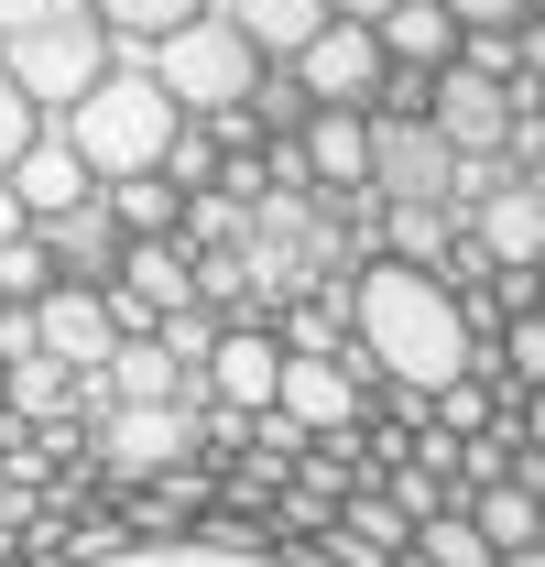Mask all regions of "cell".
I'll use <instances>...</instances> for the list:
<instances>
[{"mask_svg":"<svg viewBox=\"0 0 545 567\" xmlns=\"http://www.w3.org/2000/svg\"><path fill=\"white\" fill-rule=\"evenodd\" d=\"M349 350L371 360V382H404L436 393L470 371V328H459V284L436 262H393V251H360L349 274Z\"/></svg>","mask_w":545,"mask_h":567,"instance_id":"6da1fadb","label":"cell"},{"mask_svg":"<svg viewBox=\"0 0 545 567\" xmlns=\"http://www.w3.org/2000/svg\"><path fill=\"white\" fill-rule=\"evenodd\" d=\"M110 66H121V55H110V33H99L88 0H0V76H11L44 121H66Z\"/></svg>","mask_w":545,"mask_h":567,"instance_id":"7a4b0ae2","label":"cell"},{"mask_svg":"<svg viewBox=\"0 0 545 567\" xmlns=\"http://www.w3.org/2000/svg\"><path fill=\"white\" fill-rule=\"evenodd\" d=\"M175 121H186V110H175V99L142 76V55H121V66L99 76L66 121H55V132H66L76 153H88V175L110 186V175H164V142H175Z\"/></svg>","mask_w":545,"mask_h":567,"instance_id":"3957f363","label":"cell"},{"mask_svg":"<svg viewBox=\"0 0 545 567\" xmlns=\"http://www.w3.org/2000/svg\"><path fill=\"white\" fill-rule=\"evenodd\" d=\"M142 76H153V87H164V99H175L186 121H218V110H240V99H251L263 55H251V44L229 33V11L207 0L197 22H175L164 44H142Z\"/></svg>","mask_w":545,"mask_h":567,"instance_id":"277c9868","label":"cell"},{"mask_svg":"<svg viewBox=\"0 0 545 567\" xmlns=\"http://www.w3.org/2000/svg\"><path fill=\"white\" fill-rule=\"evenodd\" d=\"M99 567H317L306 546H272L251 513H229V502H207L186 535H142V546H121V557Z\"/></svg>","mask_w":545,"mask_h":567,"instance_id":"5b68a950","label":"cell"},{"mask_svg":"<svg viewBox=\"0 0 545 567\" xmlns=\"http://www.w3.org/2000/svg\"><path fill=\"white\" fill-rule=\"evenodd\" d=\"M99 470L110 481H175V470H197V404H110L99 415Z\"/></svg>","mask_w":545,"mask_h":567,"instance_id":"8992f818","label":"cell"},{"mask_svg":"<svg viewBox=\"0 0 545 567\" xmlns=\"http://www.w3.org/2000/svg\"><path fill=\"white\" fill-rule=\"evenodd\" d=\"M284 66H295V87H306L317 110H371L393 55H382V33H371V22H339V11H328V22L306 33V55H284Z\"/></svg>","mask_w":545,"mask_h":567,"instance_id":"52a82bcc","label":"cell"},{"mask_svg":"<svg viewBox=\"0 0 545 567\" xmlns=\"http://www.w3.org/2000/svg\"><path fill=\"white\" fill-rule=\"evenodd\" d=\"M448 175H459V153L436 142V121H371V197L448 208Z\"/></svg>","mask_w":545,"mask_h":567,"instance_id":"ba28073f","label":"cell"},{"mask_svg":"<svg viewBox=\"0 0 545 567\" xmlns=\"http://www.w3.org/2000/svg\"><path fill=\"white\" fill-rule=\"evenodd\" d=\"M459 229L480 240V262H491V274H502V262H535V274H545V186L524 175V164H502V175H491V197H480Z\"/></svg>","mask_w":545,"mask_h":567,"instance_id":"9c48e42d","label":"cell"},{"mask_svg":"<svg viewBox=\"0 0 545 567\" xmlns=\"http://www.w3.org/2000/svg\"><path fill=\"white\" fill-rule=\"evenodd\" d=\"M425 121H436V142H448L459 164H491V153L513 142V99H502L491 76H470V66H436V99H425Z\"/></svg>","mask_w":545,"mask_h":567,"instance_id":"30bf717a","label":"cell"},{"mask_svg":"<svg viewBox=\"0 0 545 567\" xmlns=\"http://www.w3.org/2000/svg\"><path fill=\"white\" fill-rule=\"evenodd\" d=\"M272 382H284V339L272 328H218V350L197 360V404H229V415H263L272 404Z\"/></svg>","mask_w":545,"mask_h":567,"instance_id":"8fae6325","label":"cell"},{"mask_svg":"<svg viewBox=\"0 0 545 567\" xmlns=\"http://www.w3.org/2000/svg\"><path fill=\"white\" fill-rule=\"evenodd\" d=\"M0 175H11V197H22V218H33V229H44V218H66V208H88V197H99V175H88V153H76V142L55 132V121H44V132L22 142V153H11Z\"/></svg>","mask_w":545,"mask_h":567,"instance_id":"7c38bea8","label":"cell"},{"mask_svg":"<svg viewBox=\"0 0 545 567\" xmlns=\"http://www.w3.org/2000/svg\"><path fill=\"white\" fill-rule=\"evenodd\" d=\"M272 404L306 425V436H349V425H360V382H349L339 339H328V350H284V382H272Z\"/></svg>","mask_w":545,"mask_h":567,"instance_id":"4fadbf2b","label":"cell"},{"mask_svg":"<svg viewBox=\"0 0 545 567\" xmlns=\"http://www.w3.org/2000/svg\"><path fill=\"white\" fill-rule=\"evenodd\" d=\"M295 153L317 197H371V110H306Z\"/></svg>","mask_w":545,"mask_h":567,"instance_id":"5bb4252c","label":"cell"},{"mask_svg":"<svg viewBox=\"0 0 545 567\" xmlns=\"http://www.w3.org/2000/svg\"><path fill=\"white\" fill-rule=\"evenodd\" d=\"M33 350H55L66 371H99V360L121 350V328H110V295H99V284H55V295L33 306Z\"/></svg>","mask_w":545,"mask_h":567,"instance_id":"9a60e30c","label":"cell"},{"mask_svg":"<svg viewBox=\"0 0 545 567\" xmlns=\"http://www.w3.org/2000/svg\"><path fill=\"white\" fill-rule=\"evenodd\" d=\"M110 284H132L153 317H175V306H197V251L164 229V240H121V274Z\"/></svg>","mask_w":545,"mask_h":567,"instance_id":"2e32d148","label":"cell"},{"mask_svg":"<svg viewBox=\"0 0 545 567\" xmlns=\"http://www.w3.org/2000/svg\"><path fill=\"white\" fill-rule=\"evenodd\" d=\"M44 251H55V284H110L121 274V229H110L99 197L66 208V218H44Z\"/></svg>","mask_w":545,"mask_h":567,"instance_id":"e0dca14e","label":"cell"},{"mask_svg":"<svg viewBox=\"0 0 545 567\" xmlns=\"http://www.w3.org/2000/svg\"><path fill=\"white\" fill-rule=\"evenodd\" d=\"M229 11V33L263 55V66H284V55H306V33L328 22V0H218Z\"/></svg>","mask_w":545,"mask_h":567,"instance_id":"ac0fdd59","label":"cell"},{"mask_svg":"<svg viewBox=\"0 0 545 567\" xmlns=\"http://www.w3.org/2000/svg\"><path fill=\"white\" fill-rule=\"evenodd\" d=\"M371 33H382V55H393V66H425V76L459 66V22H448V0H393Z\"/></svg>","mask_w":545,"mask_h":567,"instance_id":"d6986e66","label":"cell"},{"mask_svg":"<svg viewBox=\"0 0 545 567\" xmlns=\"http://www.w3.org/2000/svg\"><path fill=\"white\" fill-rule=\"evenodd\" d=\"M66 404H76V371L55 350H22L11 360V393H0V415H22V425H66Z\"/></svg>","mask_w":545,"mask_h":567,"instance_id":"ffe728a7","label":"cell"},{"mask_svg":"<svg viewBox=\"0 0 545 567\" xmlns=\"http://www.w3.org/2000/svg\"><path fill=\"white\" fill-rule=\"evenodd\" d=\"M99 208H110V229H121V240H164L186 197H175L164 175H110V186H99Z\"/></svg>","mask_w":545,"mask_h":567,"instance_id":"44dd1931","label":"cell"},{"mask_svg":"<svg viewBox=\"0 0 545 567\" xmlns=\"http://www.w3.org/2000/svg\"><path fill=\"white\" fill-rule=\"evenodd\" d=\"M470 524L491 535V557H513V546H535L545 492H535V481H491V492H470Z\"/></svg>","mask_w":545,"mask_h":567,"instance_id":"7402d4cb","label":"cell"},{"mask_svg":"<svg viewBox=\"0 0 545 567\" xmlns=\"http://www.w3.org/2000/svg\"><path fill=\"white\" fill-rule=\"evenodd\" d=\"M404 567H502V557H491V535L470 524V502H448V513H425V524H414Z\"/></svg>","mask_w":545,"mask_h":567,"instance_id":"603a6c76","label":"cell"},{"mask_svg":"<svg viewBox=\"0 0 545 567\" xmlns=\"http://www.w3.org/2000/svg\"><path fill=\"white\" fill-rule=\"evenodd\" d=\"M99 11V33H110V55H142V44H164L175 22H197L207 0H88Z\"/></svg>","mask_w":545,"mask_h":567,"instance_id":"cb8c5ba5","label":"cell"},{"mask_svg":"<svg viewBox=\"0 0 545 567\" xmlns=\"http://www.w3.org/2000/svg\"><path fill=\"white\" fill-rule=\"evenodd\" d=\"M502 404H513L502 382H480V371H459V382H436V393H425V425H448V436H480V425L502 415Z\"/></svg>","mask_w":545,"mask_h":567,"instance_id":"d4e9b609","label":"cell"},{"mask_svg":"<svg viewBox=\"0 0 545 567\" xmlns=\"http://www.w3.org/2000/svg\"><path fill=\"white\" fill-rule=\"evenodd\" d=\"M240 110H251V132H263V142H295V132H306V110H317V99L295 87V66H263V76H251V99H240Z\"/></svg>","mask_w":545,"mask_h":567,"instance_id":"484cf974","label":"cell"},{"mask_svg":"<svg viewBox=\"0 0 545 567\" xmlns=\"http://www.w3.org/2000/svg\"><path fill=\"white\" fill-rule=\"evenodd\" d=\"M491 371H502V393H545V306H535V317H502Z\"/></svg>","mask_w":545,"mask_h":567,"instance_id":"4316f807","label":"cell"},{"mask_svg":"<svg viewBox=\"0 0 545 567\" xmlns=\"http://www.w3.org/2000/svg\"><path fill=\"white\" fill-rule=\"evenodd\" d=\"M44 295H55V251H44V229L0 240V306H44Z\"/></svg>","mask_w":545,"mask_h":567,"instance_id":"83f0119b","label":"cell"},{"mask_svg":"<svg viewBox=\"0 0 545 567\" xmlns=\"http://www.w3.org/2000/svg\"><path fill=\"white\" fill-rule=\"evenodd\" d=\"M218 164H229L218 132H207V121H175V142H164V186H175V197H197V186H218Z\"/></svg>","mask_w":545,"mask_h":567,"instance_id":"f1b7e54d","label":"cell"},{"mask_svg":"<svg viewBox=\"0 0 545 567\" xmlns=\"http://www.w3.org/2000/svg\"><path fill=\"white\" fill-rule=\"evenodd\" d=\"M448 22H459V33H524L535 0H448Z\"/></svg>","mask_w":545,"mask_h":567,"instance_id":"f546056e","label":"cell"},{"mask_svg":"<svg viewBox=\"0 0 545 567\" xmlns=\"http://www.w3.org/2000/svg\"><path fill=\"white\" fill-rule=\"evenodd\" d=\"M33 132H44V110H33V99H22V87L0 76V164H11V153H22Z\"/></svg>","mask_w":545,"mask_h":567,"instance_id":"4dcf8cb0","label":"cell"},{"mask_svg":"<svg viewBox=\"0 0 545 567\" xmlns=\"http://www.w3.org/2000/svg\"><path fill=\"white\" fill-rule=\"evenodd\" d=\"M33 218H22V197H11V175H0V240H22Z\"/></svg>","mask_w":545,"mask_h":567,"instance_id":"1f68e13d","label":"cell"},{"mask_svg":"<svg viewBox=\"0 0 545 567\" xmlns=\"http://www.w3.org/2000/svg\"><path fill=\"white\" fill-rule=\"evenodd\" d=\"M328 11H339V22H382L393 0H328Z\"/></svg>","mask_w":545,"mask_h":567,"instance_id":"d6a6232c","label":"cell"},{"mask_svg":"<svg viewBox=\"0 0 545 567\" xmlns=\"http://www.w3.org/2000/svg\"><path fill=\"white\" fill-rule=\"evenodd\" d=\"M502 567H545V546H513V557H502Z\"/></svg>","mask_w":545,"mask_h":567,"instance_id":"836d02e7","label":"cell"},{"mask_svg":"<svg viewBox=\"0 0 545 567\" xmlns=\"http://www.w3.org/2000/svg\"><path fill=\"white\" fill-rule=\"evenodd\" d=\"M0 393H11V360H0Z\"/></svg>","mask_w":545,"mask_h":567,"instance_id":"e575fe53","label":"cell"},{"mask_svg":"<svg viewBox=\"0 0 545 567\" xmlns=\"http://www.w3.org/2000/svg\"><path fill=\"white\" fill-rule=\"evenodd\" d=\"M535 33H545V0H535Z\"/></svg>","mask_w":545,"mask_h":567,"instance_id":"d590c367","label":"cell"}]
</instances>
